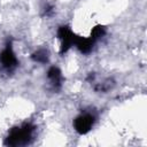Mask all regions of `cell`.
I'll return each mask as SVG.
<instances>
[{
	"label": "cell",
	"instance_id": "1",
	"mask_svg": "<svg viewBox=\"0 0 147 147\" xmlns=\"http://www.w3.org/2000/svg\"><path fill=\"white\" fill-rule=\"evenodd\" d=\"M34 131H36V126L33 124L23 123L22 125L13 127L8 132L3 144L6 146H11V147L26 146L33 140Z\"/></svg>",
	"mask_w": 147,
	"mask_h": 147
},
{
	"label": "cell",
	"instance_id": "2",
	"mask_svg": "<svg viewBox=\"0 0 147 147\" xmlns=\"http://www.w3.org/2000/svg\"><path fill=\"white\" fill-rule=\"evenodd\" d=\"M18 65V60L13 49V45L10 41L6 44V46L0 52V69L7 74L13 72Z\"/></svg>",
	"mask_w": 147,
	"mask_h": 147
},
{
	"label": "cell",
	"instance_id": "3",
	"mask_svg": "<svg viewBox=\"0 0 147 147\" xmlns=\"http://www.w3.org/2000/svg\"><path fill=\"white\" fill-rule=\"evenodd\" d=\"M95 121H96L95 115L90 113V111H86V113L79 114L74 119L72 126H74V130L78 134H86L92 130V127L94 126Z\"/></svg>",
	"mask_w": 147,
	"mask_h": 147
},
{
	"label": "cell",
	"instance_id": "4",
	"mask_svg": "<svg viewBox=\"0 0 147 147\" xmlns=\"http://www.w3.org/2000/svg\"><path fill=\"white\" fill-rule=\"evenodd\" d=\"M57 38L60 40V54H64L67 53L72 46H75V41L77 36L72 32V30L67 26V25H62L57 29Z\"/></svg>",
	"mask_w": 147,
	"mask_h": 147
},
{
	"label": "cell",
	"instance_id": "5",
	"mask_svg": "<svg viewBox=\"0 0 147 147\" xmlns=\"http://www.w3.org/2000/svg\"><path fill=\"white\" fill-rule=\"evenodd\" d=\"M47 80H48L51 88L54 92L59 91L62 87V82H63V76H62L61 70L57 67H54V65L51 67L47 70Z\"/></svg>",
	"mask_w": 147,
	"mask_h": 147
},
{
	"label": "cell",
	"instance_id": "6",
	"mask_svg": "<svg viewBox=\"0 0 147 147\" xmlns=\"http://www.w3.org/2000/svg\"><path fill=\"white\" fill-rule=\"evenodd\" d=\"M95 42L96 41L91 36H88V37H78L77 36L76 41H75V46L77 47V49L82 54H88L93 49Z\"/></svg>",
	"mask_w": 147,
	"mask_h": 147
},
{
	"label": "cell",
	"instance_id": "7",
	"mask_svg": "<svg viewBox=\"0 0 147 147\" xmlns=\"http://www.w3.org/2000/svg\"><path fill=\"white\" fill-rule=\"evenodd\" d=\"M31 59L34 62H38V63H47V61H48V52L46 49H44V48L37 49L31 55Z\"/></svg>",
	"mask_w": 147,
	"mask_h": 147
},
{
	"label": "cell",
	"instance_id": "8",
	"mask_svg": "<svg viewBox=\"0 0 147 147\" xmlns=\"http://www.w3.org/2000/svg\"><path fill=\"white\" fill-rule=\"evenodd\" d=\"M105 33H106L105 26H102V25H96V26H94V28L92 29L90 36H91L95 41H98V40H100V39L105 36Z\"/></svg>",
	"mask_w": 147,
	"mask_h": 147
}]
</instances>
